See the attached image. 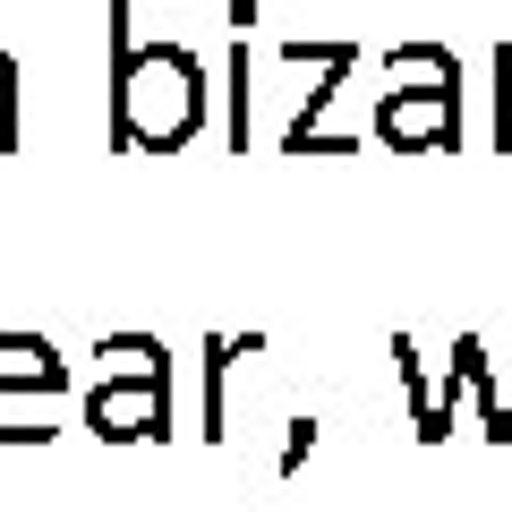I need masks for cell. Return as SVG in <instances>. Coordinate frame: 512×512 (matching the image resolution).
<instances>
[{
  "label": "cell",
  "mask_w": 512,
  "mask_h": 512,
  "mask_svg": "<svg viewBox=\"0 0 512 512\" xmlns=\"http://www.w3.org/2000/svg\"><path fill=\"white\" fill-rule=\"evenodd\" d=\"M111 43V146L120 154H180L205 128V60L188 43H137V0L103 9Z\"/></svg>",
  "instance_id": "obj_1"
},
{
  "label": "cell",
  "mask_w": 512,
  "mask_h": 512,
  "mask_svg": "<svg viewBox=\"0 0 512 512\" xmlns=\"http://www.w3.org/2000/svg\"><path fill=\"white\" fill-rule=\"evenodd\" d=\"M376 146H393V154H453L461 146V60L444 43H393L384 52Z\"/></svg>",
  "instance_id": "obj_2"
},
{
  "label": "cell",
  "mask_w": 512,
  "mask_h": 512,
  "mask_svg": "<svg viewBox=\"0 0 512 512\" xmlns=\"http://www.w3.org/2000/svg\"><path fill=\"white\" fill-rule=\"evenodd\" d=\"M103 376L86 393V427L103 444H154L171 436V350L154 333H103L94 342Z\"/></svg>",
  "instance_id": "obj_3"
},
{
  "label": "cell",
  "mask_w": 512,
  "mask_h": 512,
  "mask_svg": "<svg viewBox=\"0 0 512 512\" xmlns=\"http://www.w3.org/2000/svg\"><path fill=\"white\" fill-rule=\"evenodd\" d=\"M282 60H291V69H316L299 120L282 128V154H359V137H333V128H325L333 94H342L350 69H359V43H282Z\"/></svg>",
  "instance_id": "obj_4"
},
{
  "label": "cell",
  "mask_w": 512,
  "mask_h": 512,
  "mask_svg": "<svg viewBox=\"0 0 512 512\" xmlns=\"http://www.w3.org/2000/svg\"><path fill=\"white\" fill-rule=\"evenodd\" d=\"M0 393H69V359L43 333H0Z\"/></svg>",
  "instance_id": "obj_5"
},
{
  "label": "cell",
  "mask_w": 512,
  "mask_h": 512,
  "mask_svg": "<svg viewBox=\"0 0 512 512\" xmlns=\"http://www.w3.org/2000/svg\"><path fill=\"white\" fill-rule=\"evenodd\" d=\"M256 350H265V333H214V342H205V436H231V359H256Z\"/></svg>",
  "instance_id": "obj_6"
},
{
  "label": "cell",
  "mask_w": 512,
  "mask_h": 512,
  "mask_svg": "<svg viewBox=\"0 0 512 512\" xmlns=\"http://www.w3.org/2000/svg\"><path fill=\"white\" fill-rule=\"evenodd\" d=\"M69 419V393H0V444H52Z\"/></svg>",
  "instance_id": "obj_7"
},
{
  "label": "cell",
  "mask_w": 512,
  "mask_h": 512,
  "mask_svg": "<svg viewBox=\"0 0 512 512\" xmlns=\"http://www.w3.org/2000/svg\"><path fill=\"white\" fill-rule=\"evenodd\" d=\"M495 154H512V43L495 52Z\"/></svg>",
  "instance_id": "obj_8"
},
{
  "label": "cell",
  "mask_w": 512,
  "mask_h": 512,
  "mask_svg": "<svg viewBox=\"0 0 512 512\" xmlns=\"http://www.w3.org/2000/svg\"><path fill=\"white\" fill-rule=\"evenodd\" d=\"M18 146V60L0 52V154Z\"/></svg>",
  "instance_id": "obj_9"
},
{
  "label": "cell",
  "mask_w": 512,
  "mask_h": 512,
  "mask_svg": "<svg viewBox=\"0 0 512 512\" xmlns=\"http://www.w3.org/2000/svg\"><path fill=\"white\" fill-rule=\"evenodd\" d=\"M308 453H316V419H308V410H299V419H291V436H282V461H274V470L291 478V470H299V461H308Z\"/></svg>",
  "instance_id": "obj_10"
},
{
  "label": "cell",
  "mask_w": 512,
  "mask_h": 512,
  "mask_svg": "<svg viewBox=\"0 0 512 512\" xmlns=\"http://www.w3.org/2000/svg\"><path fill=\"white\" fill-rule=\"evenodd\" d=\"M478 427H487L495 444H512V384H504V393H495V410H487V419H478Z\"/></svg>",
  "instance_id": "obj_11"
}]
</instances>
